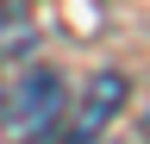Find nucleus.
Here are the masks:
<instances>
[{"label": "nucleus", "mask_w": 150, "mask_h": 144, "mask_svg": "<svg viewBox=\"0 0 150 144\" xmlns=\"http://www.w3.org/2000/svg\"><path fill=\"white\" fill-rule=\"evenodd\" d=\"M56 113H63V75H50V69H31V75H19L13 82V94H6V125H13V138H50L56 132Z\"/></svg>", "instance_id": "f257e3e1"}, {"label": "nucleus", "mask_w": 150, "mask_h": 144, "mask_svg": "<svg viewBox=\"0 0 150 144\" xmlns=\"http://www.w3.org/2000/svg\"><path fill=\"white\" fill-rule=\"evenodd\" d=\"M119 100H125V75H119V69H100V75L81 88V106L63 119L56 144H94V138L106 132V119L119 113Z\"/></svg>", "instance_id": "f03ea898"}, {"label": "nucleus", "mask_w": 150, "mask_h": 144, "mask_svg": "<svg viewBox=\"0 0 150 144\" xmlns=\"http://www.w3.org/2000/svg\"><path fill=\"white\" fill-rule=\"evenodd\" d=\"M13 50H31V19L25 13H0V57Z\"/></svg>", "instance_id": "7ed1b4c3"}, {"label": "nucleus", "mask_w": 150, "mask_h": 144, "mask_svg": "<svg viewBox=\"0 0 150 144\" xmlns=\"http://www.w3.org/2000/svg\"><path fill=\"white\" fill-rule=\"evenodd\" d=\"M144 138H150V113H144Z\"/></svg>", "instance_id": "20e7f679"}]
</instances>
